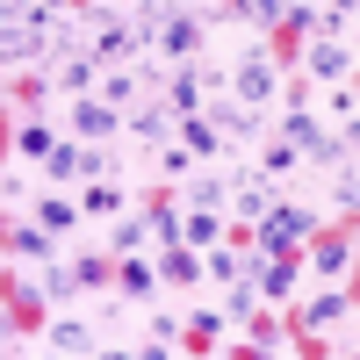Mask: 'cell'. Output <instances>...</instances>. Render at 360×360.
Returning a JSON list of instances; mask_svg holds the SVG:
<instances>
[{
  "label": "cell",
  "mask_w": 360,
  "mask_h": 360,
  "mask_svg": "<svg viewBox=\"0 0 360 360\" xmlns=\"http://www.w3.org/2000/svg\"><path fill=\"white\" fill-rule=\"evenodd\" d=\"M58 346H65V353H86V324H58Z\"/></svg>",
  "instance_id": "cell-32"
},
{
  "label": "cell",
  "mask_w": 360,
  "mask_h": 360,
  "mask_svg": "<svg viewBox=\"0 0 360 360\" xmlns=\"http://www.w3.org/2000/svg\"><path fill=\"white\" fill-rule=\"evenodd\" d=\"M281 339V317H252V346H274Z\"/></svg>",
  "instance_id": "cell-31"
},
{
  "label": "cell",
  "mask_w": 360,
  "mask_h": 360,
  "mask_svg": "<svg viewBox=\"0 0 360 360\" xmlns=\"http://www.w3.org/2000/svg\"><path fill=\"white\" fill-rule=\"evenodd\" d=\"M115 259H123V252H72V266H58V274H51V288L58 295H72V288H115Z\"/></svg>",
  "instance_id": "cell-4"
},
{
  "label": "cell",
  "mask_w": 360,
  "mask_h": 360,
  "mask_svg": "<svg viewBox=\"0 0 360 360\" xmlns=\"http://www.w3.org/2000/svg\"><path fill=\"white\" fill-rule=\"evenodd\" d=\"M202 86H209V79H202L195 65H180L173 86H166V108H173V115H202Z\"/></svg>",
  "instance_id": "cell-21"
},
{
  "label": "cell",
  "mask_w": 360,
  "mask_h": 360,
  "mask_svg": "<svg viewBox=\"0 0 360 360\" xmlns=\"http://www.w3.org/2000/svg\"><path fill=\"white\" fill-rule=\"evenodd\" d=\"M79 209H86V217H123V180H86V195H79Z\"/></svg>",
  "instance_id": "cell-23"
},
{
  "label": "cell",
  "mask_w": 360,
  "mask_h": 360,
  "mask_svg": "<svg viewBox=\"0 0 360 360\" xmlns=\"http://www.w3.org/2000/svg\"><path fill=\"white\" fill-rule=\"evenodd\" d=\"M353 58H360V29H353Z\"/></svg>",
  "instance_id": "cell-35"
},
{
  "label": "cell",
  "mask_w": 360,
  "mask_h": 360,
  "mask_svg": "<svg viewBox=\"0 0 360 360\" xmlns=\"http://www.w3.org/2000/svg\"><path fill=\"white\" fill-rule=\"evenodd\" d=\"M188 159H195V152H188V144H180V137H173V144H166V152H159V173H166V180H188Z\"/></svg>",
  "instance_id": "cell-27"
},
{
  "label": "cell",
  "mask_w": 360,
  "mask_h": 360,
  "mask_svg": "<svg viewBox=\"0 0 360 360\" xmlns=\"http://www.w3.org/2000/svg\"><path fill=\"white\" fill-rule=\"evenodd\" d=\"M144 238H152V231H144V217H130V209H123V217H115V231H108V245H115V252H137Z\"/></svg>",
  "instance_id": "cell-26"
},
{
  "label": "cell",
  "mask_w": 360,
  "mask_h": 360,
  "mask_svg": "<svg viewBox=\"0 0 360 360\" xmlns=\"http://www.w3.org/2000/svg\"><path fill=\"white\" fill-rule=\"evenodd\" d=\"M281 137H288V144H303V152H310V159H324V166L339 159V144L324 137V123H317L310 108H288V115H281Z\"/></svg>",
  "instance_id": "cell-10"
},
{
  "label": "cell",
  "mask_w": 360,
  "mask_h": 360,
  "mask_svg": "<svg viewBox=\"0 0 360 360\" xmlns=\"http://www.w3.org/2000/svg\"><path fill=\"white\" fill-rule=\"evenodd\" d=\"M166 115H173V108H137V115H123V130L144 137V144H159V137H166Z\"/></svg>",
  "instance_id": "cell-24"
},
{
  "label": "cell",
  "mask_w": 360,
  "mask_h": 360,
  "mask_svg": "<svg viewBox=\"0 0 360 360\" xmlns=\"http://www.w3.org/2000/svg\"><path fill=\"white\" fill-rule=\"evenodd\" d=\"M217 238H224V224H217V209H209V202H195L188 209V217H180V245H217Z\"/></svg>",
  "instance_id": "cell-22"
},
{
  "label": "cell",
  "mask_w": 360,
  "mask_h": 360,
  "mask_svg": "<svg viewBox=\"0 0 360 360\" xmlns=\"http://www.w3.org/2000/svg\"><path fill=\"white\" fill-rule=\"evenodd\" d=\"M159 274H166V288H195V281H209V259L195 245H159Z\"/></svg>",
  "instance_id": "cell-12"
},
{
  "label": "cell",
  "mask_w": 360,
  "mask_h": 360,
  "mask_svg": "<svg viewBox=\"0 0 360 360\" xmlns=\"http://www.w3.org/2000/svg\"><path fill=\"white\" fill-rule=\"evenodd\" d=\"M86 58H94V65H108V72L130 65V58H137V29H130L123 15H108V22L94 29V51H86Z\"/></svg>",
  "instance_id": "cell-9"
},
{
  "label": "cell",
  "mask_w": 360,
  "mask_h": 360,
  "mask_svg": "<svg viewBox=\"0 0 360 360\" xmlns=\"http://www.w3.org/2000/svg\"><path fill=\"white\" fill-rule=\"evenodd\" d=\"M0 303H8V332H22V339H29V332H44V295L29 288L15 266L0 274Z\"/></svg>",
  "instance_id": "cell-5"
},
{
  "label": "cell",
  "mask_w": 360,
  "mask_h": 360,
  "mask_svg": "<svg viewBox=\"0 0 360 360\" xmlns=\"http://www.w3.org/2000/svg\"><path fill=\"white\" fill-rule=\"evenodd\" d=\"M8 152H22V159H51V152H58V130L44 123V115H29V123H8Z\"/></svg>",
  "instance_id": "cell-14"
},
{
  "label": "cell",
  "mask_w": 360,
  "mask_h": 360,
  "mask_svg": "<svg viewBox=\"0 0 360 360\" xmlns=\"http://www.w3.org/2000/svg\"><path fill=\"white\" fill-rule=\"evenodd\" d=\"M353 252H360V202H339V217L310 231V266L317 274H346Z\"/></svg>",
  "instance_id": "cell-1"
},
{
  "label": "cell",
  "mask_w": 360,
  "mask_h": 360,
  "mask_svg": "<svg viewBox=\"0 0 360 360\" xmlns=\"http://www.w3.org/2000/svg\"><path fill=\"white\" fill-rule=\"evenodd\" d=\"M231 86H238V101H245V108H266V101H274V86H281V65H274L266 51H245V65L231 72Z\"/></svg>",
  "instance_id": "cell-6"
},
{
  "label": "cell",
  "mask_w": 360,
  "mask_h": 360,
  "mask_svg": "<svg viewBox=\"0 0 360 360\" xmlns=\"http://www.w3.org/2000/svg\"><path fill=\"white\" fill-rule=\"evenodd\" d=\"M115 130H123V108H115V101H101V94H72V137L101 144V137H115Z\"/></svg>",
  "instance_id": "cell-7"
},
{
  "label": "cell",
  "mask_w": 360,
  "mask_h": 360,
  "mask_svg": "<svg viewBox=\"0 0 360 360\" xmlns=\"http://www.w3.org/2000/svg\"><path fill=\"white\" fill-rule=\"evenodd\" d=\"M37 94H44V79H37V72H15V79H8V101H22V108H37Z\"/></svg>",
  "instance_id": "cell-28"
},
{
  "label": "cell",
  "mask_w": 360,
  "mask_h": 360,
  "mask_svg": "<svg viewBox=\"0 0 360 360\" xmlns=\"http://www.w3.org/2000/svg\"><path fill=\"white\" fill-rule=\"evenodd\" d=\"M310 231H317V217L310 209H295V202H274L259 217V252L274 259V252H295V245H310Z\"/></svg>",
  "instance_id": "cell-2"
},
{
  "label": "cell",
  "mask_w": 360,
  "mask_h": 360,
  "mask_svg": "<svg viewBox=\"0 0 360 360\" xmlns=\"http://www.w3.org/2000/svg\"><path fill=\"white\" fill-rule=\"evenodd\" d=\"M101 173H108V159L86 137H58V152L44 159V180H58V188H79V180H101Z\"/></svg>",
  "instance_id": "cell-3"
},
{
  "label": "cell",
  "mask_w": 360,
  "mask_h": 360,
  "mask_svg": "<svg viewBox=\"0 0 360 360\" xmlns=\"http://www.w3.org/2000/svg\"><path fill=\"white\" fill-rule=\"evenodd\" d=\"M37 224L65 238V231H79V224H86V209H79L72 195H44V202H37Z\"/></svg>",
  "instance_id": "cell-20"
},
{
  "label": "cell",
  "mask_w": 360,
  "mask_h": 360,
  "mask_svg": "<svg viewBox=\"0 0 360 360\" xmlns=\"http://www.w3.org/2000/svg\"><path fill=\"white\" fill-rule=\"evenodd\" d=\"M303 72H310V79H346V72H353V44L317 37V44L303 51Z\"/></svg>",
  "instance_id": "cell-11"
},
{
  "label": "cell",
  "mask_w": 360,
  "mask_h": 360,
  "mask_svg": "<svg viewBox=\"0 0 360 360\" xmlns=\"http://www.w3.org/2000/svg\"><path fill=\"white\" fill-rule=\"evenodd\" d=\"M303 159H310V152H303V144H288V137L274 130V137H266V144H259V166H252V173H259V180H288V173H295V166H303Z\"/></svg>",
  "instance_id": "cell-15"
},
{
  "label": "cell",
  "mask_w": 360,
  "mask_h": 360,
  "mask_svg": "<svg viewBox=\"0 0 360 360\" xmlns=\"http://www.w3.org/2000/svg\"><path fill=\"white\" fill-rule=\"evenodd\" d=\"M209 123H217L224 137H259L266 115H259V108H245V101H217V108H209Z\"/></svg>",
  "instance_id": "cell-19"
},
{
  "label": "cell",
  "mask_w": 360,
  "mask_h": 360,
  "mask_svg": "<svg viewBox=\"0 0 360 360\" xmlns=\"http://www.w3.org/2000/svg\"><path fill=\"white\" fill-rule=\"evenodd\" d=\"M173 137L188 144L195 159H217V152H224V130L209 123V108H202V115H173Z\"/></svg>",
  "instance_id": "cell-13"
},
{
  "label": "cell",
  "mask_w": 360,
  "mask_h": 360,
  "mask_svg": "<svg viewBox=\"0 0 360 360\" xmlns=\"http://www.w3.org/2000/svg\"><path fill=\"white\" fill-rule=\"evenodd\" d=\"M346 303L360 310V266H346Z\"/></svg>",
  "instance_id": "cell-33"
},
{
  "label": "cell",
  "mask_w": 360,
  "mask_h": 360,
  "mask_svg": "<svg viewBox=\"0 0 360 360\" xmlns=\"http://www.w3.org/2000/svg\"><path fill=\"white\" fill-rule=\"evenodd\" d=\"M346 79H353V94H360V65H353V72H346Z\"/></svg>",
  "instance_id": "cell-34"
},
{
  "label": "cell",
  "mask_w": 360,
  "mask_h": 360,
  "mask_svg": "<svg viewBox=\"0 0 360 360\" xmlns=\"http://www.w3.org/2000/svg\"><path fill=\"white\" fill-rule=\"evenodd\" d=\"M101 101H115V108H130V65H115V72L101 79Z\"/></svg>",
  "instance_id": "cell-29"
},
{
  "label": "cell",
  "mask_w": 360,
  "mask_h": 360,
  "mask_svg": "<svg viewBox=\"0 0 360 360\" xmlns=\"http://www.w3.org/2000/svg\"><path fill=\"white\" fill-rule=\"evenodd\" d=\"M0 245H8V259H15V252H22V259H51L58 231H44V224H15V217H8V231H0Z\"/></svg>",
  "instance_id": "cell-16"
},
{
  "label": "cell",
  "mask_w": 360,
  "mask_h": 360,
  "mask_svg": "<svg viewBox=\"0 0 360 360\" xmlns=\"http://www.w3.org/2000/svg\"><path fill=\"white\" fill-rule=\"evenodd\" d=\"M217 332H224V317H217V310H195V317H188V332H180V346H173V353H188V360L217 353Z\"/></svg>",
  "instance_id": "cell-18"
},
{
  "label": "cell",
  "mask_w": 360,
  "mask_h": 360,
  "mask_svg": "<svg viewBox=\"0 0 360 360\" xmlns=\"http://www.w3.org/2000/svg\"><path fill=\"white\" fill-rule=\"evenodd\" d=\"M115 288H123L130 303H152V295L166 288V274H159V259H144V252H123V259H115Z\"/></svg>",
  "instance_id": "cell-8"
},
{
  "label": "cell",
  "mask_w": 360,
  "mask_h": 360,
  "mask_svg": "<svg viewBox=\"0 0 360 360\" xmlns=\"http://www.w3.org/2000/svg\"><path fill=\"white\" fill-rule=\"evenodd\" d=\"M94 58H65V65H58V79H65V94H94Z\"/></svg>",
  "instance_id": "cell-25"
},
{
  "label": "cell",
  "mask_w": 360,
  "mask_h": 360,
  "mask_svg": "<svg viewBox=\"0 0 360 360\" xmlns=\"http://www.w3.org/2000/svg\"><path fill=\"white\" fill-rule=\"evenodd\" d=\"M159 51H166V58H195V51H202V22L173 8V15L159 22Z\"/></svg>",
  "instance_id": "cell-17"
},
{
  "label": "cell",
  "mask_w": 360,
  "mask_h": 360,
  "mask_svg": "<svg viewBox=\"0 0 360 360\" xmlns=\"http://www.w3.org/2000/svg\"><path fill=\"white\" fill-rule=\"evenodd\" d=\"M288 353H295V360H324V353H332V346H324L317 332H288Z\"/></svg>",
  "instance_id": "cell-30"
}]
</instances>
